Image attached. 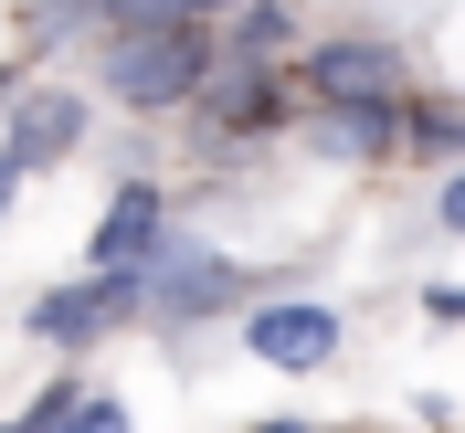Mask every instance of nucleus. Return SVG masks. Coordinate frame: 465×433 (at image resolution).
Returning <instances> with one entry per match:
<instances>
[{"label": "nucleus", "mask_w": 465, "mask_h": 433, "mask_svg": "<svg viewBox=\"0 0 465 433\" xmlns=\"http://www.w3.org/2000/svg\"><path fill=\"white\" fill-rule=\"evenodd\" d=\"M212 32L202 22H148V32H116L106 54H95V85L116 95V106H138V116H159V106H191V95L212 85Z\"/></svg>", "instance_id": "1"}, {"label": "nucleus", "mask_w": 465, "mask_h": 433, "mask_svg": "<svg viewBox=\"0 0 465 433\" xmlns=\"http://www.w3.org/2000/svg\"><path fill=\"white\" fill-rule=\"evenodd\" d=\"M138 296L159 307V318H212V307H232V264L170 222L159 243H148V264H138Z\"/></svg>", "instance_id": "2"}, {"label": "nucleus", "mask_w": 465, "mask_h": 433, "mask_svg": "<svg viewBox=\"0 0 465 433\" xmlns=\"http://www.w3.org/2000/svg\"><path fill=\"white\" fill-rule=\"evenodd\" d=\"M243 349H254L264 370H328V359H339V307H318V296L243 307Z\"/></svg>", "instance_id": "3"}, {"label": "nucleus", "mask_w": 465, "mask_h": 433, "mask_svg": "<svg viewBox=\"0 0 465 433\" xmlns=\"http://www.w3.org/2000/svg\"><path fill=\"white\" fill-rule=\"evenodd\" d=\"M138 307V275H85V286H54L43 307H32V339H54V349H85L106 339L116 318Z\"/></svg>", "instance_id": "4"}, {"label": "nucleus", "mask_w": 465, "mask_h": 433, "mask_svg": "<svg viewBox=\"0 0 465 433\" xmlns=\"http://www.w3.org/2000/svg\"><path fill=\"white\" fill-rule=\"evenodd\" d=\"M159 232H170V202H159L148 180H127V191L106 202V222H95V275H138Z\"/></svg>", "instance_id": "5"}, {"label": "nucleus", "mask_w": 465, "mask_h": 433, "mask_svg": "<svg viewBox=\"0 0 465 433\" xmlns=\"http://www.w3.org/2000/svg\"><path fill=\"white\" fill-rule=\"evenodd\" d=\"M74 138H85V95H22V106H11V138H0V159H11V170H54Z\"/></svg>", "instance_id": "6"}, {"label": "nucleus", "mask_w": 465, "mask_h": 433, "mask_svg": "<svg viewBox=\"0 0 465 433\" xmlns=\"http://www.w3.org/2000/svg\"><path fill=\"white\" fill-rule=\"evenodd\" d=\"M307 95L318 106H339V95H402V64L381 43H318L307 54Z\"/></svg>", "instance_id": "7"}, {"label": "nucleus", "mask_w": 465, "mask_h": 433, "mask_svg": "<svg viewBox=\"0 0 465 433\" xmlns=\"http://www.w3.org/2000/svg\"><path fill=\"white\" fill-rule=\"evenodd\" d=\"M402 106L412 95H339V106H328V148H349V159L402 148Z\"/></svg>", "instance_id": "8"}, {"label": "nucleus", "mask_w": 465, "mask_h": 433, "mask_svg": "<svg viewBox=\"0 0 465 433\" xmlns=\"http://www.w3.org/2000/svg\"><path fill=\"white\" fill-rule=\"evenodd\" d=\"M275 116H286V85H275L264 64H232V85L212 95V127H223V138H243V127H275Z\"/></svg>", "instance_id": "9"}, {"label": "nucleus", "mask_w": 465, "mask_h": 433, "mask_svg": "<svg viewBox=\"0 0 465 433\" xmlns=\"http://www.w3.org/2000/svg\"><path fill=\"white\" fill-rule=\"evenodd\" d=\"M223 22H232V43H223L232 64H275L286 54V11H275V0H232Z\"/></svg>", "instance_id": "10"}, {"label": "nucleus", "mask_w": 465, "mask_h": 433, "mask_svg": "<svg viewBox=\"0 0 465 433\" xmlns=\"http://www.w3.org/2000/svg\"><path fill=\"white\" fill-rule=\"evenodd\" d=\"M212 11H232V0H95V22H116V32H148V22H212Z\"/></svg>", "instance_id": "11"}, {"label": "nucleus", "mask_w": 465, "mask_h": 433, "mask_svg": "<svg viewBox=\"0 0 465 433\" xmlns=\"http://www.w3.org/2000/svg\"><path fill=\"white\" fill-rule=\"evenodd\" d=\"M402 148H423V159H465V116H444V106H402Z\"/></svg>", "instance_id": "12"}, {"label": "nucleus", "mask_w": 465, "mask_h": 433, "mask_svg": "<svg viewBox=\"0 0 465 433\" xmlns=\"http://www.w3.org/2000/svg\"><path fill=\"white\" fill-rule=\"evenodd\" d=\"M54 433H127V412L106 402V391H74V402H64V423Z\"/></svg>", "instance_id": "13"}, {"label": "nucleus", "mask_w": 465, "mask_h": 433, "mask_svg": "<svg viewBox=\"0 0 465 433\" xmlns=\"http://www.w3.org/2000/svg\"><path fill=\"white\" fill-rule=\"evenodd\" d=\"M434 222H444V232H465V170L444 180V202H434Z\"/></svg>", "instance_id": "14"}, {"label": "nucleus", "mask_w": 465, "mask_h": 433, "mask_svg": "<svg viewBox=\"0 0 465 433\" xmlns=\"http://www.w3.org/2000/svg\"><path fill=\"white\" fill-rule=\"evenodd\" d=\"M423 307H434V318H465V286H423Z\"/></svg>", "instance_id": "15"}, {"label": "nucleus", "mask_w": 465, "mask_h": 433, "mask_svg": "<svg viewBox=\"0 0 465 433\" xmlns=\"http://www.w3.org/2000/svg\"><path fill=\"white\" fill-rule=\"evenodd\" d=\"M11 191H22V170H11V159H0V222H11Z\"/></svg>", "instance_id": "16"}, {"label": "nucleus", "mask_w": 465, "mask_h": 433, "mask_svg": "<svg viewBox=\"0 0 465 433\" xmlns=\"http://www.w3.org/2000/svg\"><path fill=\"white\" fill-rule=\"evenodd\" d=\"M0 433H32V423H0Z\"/></svg>", "instance_id": "17"}, {"label": "nucleus", "mask_w": 465, "mask_h": 433, "mask_svg": "<svg viewBox=\"0 0 465 433\" xmlns=\"http://www.w3.org/2000/svg\"><path fill=\"white\" fill-rule=\"evenodd\" d=\"M296 433H307V423H296Z\"/></svg>", "instance_id": "18"}]
</instances>
